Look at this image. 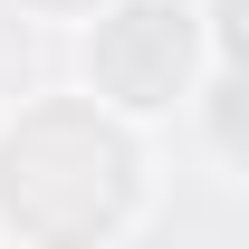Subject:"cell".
<instances>
[{"label":"cell","mask_w":249,"mask_h":249,"mask_svg":"<svg viewBox=\"0 0 249 249\" xmlns=\"http://www.w3.org/2000/svg\"><path fill=\"white\" fill-rule=\"evenodd\" d=\"M192 106H201V134H211V163L240 173L249 163V134H240V58H211L192 77Z\"/></svg>","instance_id":"obj_3"},{"label":"cell","mask_w":249,"mask_h":249,"mask_svg":"<svg viewBox=\"0 0 249 249\" xmlns=\"http://www.w3.org/2000/svg\"><path fill=\"white\" fill-rule=\"evenodd\" d=\"M144 220V124L96 96H38L0 124V230L10 240H115Z\"/></svg>","instance_id":"obj_1"},{"label":"cell","mask_w":249,"mask_h":249,"mask_svg":"<svg viewBox=\"0 0 249 249\" xmlns=\"http://www.w3.org/2000/svg\"><path fill=\"white\" fill-rule=\"evenodd\" d=\"M211 58H240V48H211V10L201 0H96L77 19V77L124 124L182 115L192 77Z\"/></svg>","instance_id":"obj_2"},{"label":"cell","mask_w":249,"mask_h":249,"mask_svg":"<svg viewBox=\"0 0 249 249\" xmlns=\"http://www.w3.org/2000/svg\"><path fill=\"white\" fill-rule=\"evenodd\" d=\"M19 10H29V19H58V29H77V19H87L96 0H19Z\"/></svg>","instance_id":"obj_4"}]
</instances>
